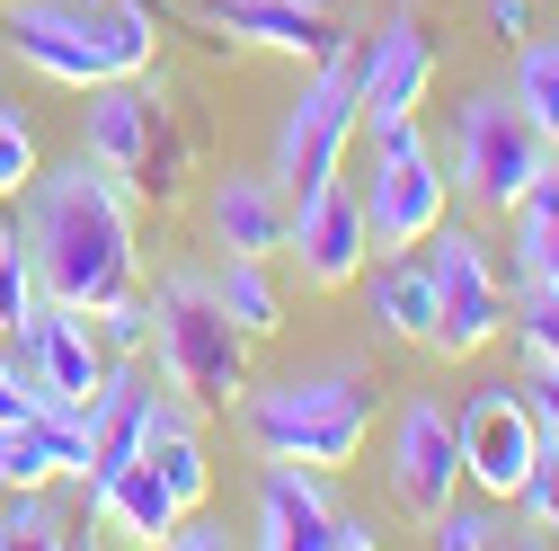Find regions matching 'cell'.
I'll use <instances>...</instances> for the list:
<instances>
[{
    "label": "cell",
    "mask_w": 559,
    "mask_h": 551,
    "mask_svg": "<svg viewBox=\"0 0 559 551\" xmlns=\"http://www.w3.org/2000/svg\"><path fill=\"white\" fill-rule=\"evenodd\" d=\"M542 161H550V143L533 133V116L507 98V81L462 98V116H453V196L471 204V214L498 223L507 204L542 178Z\"/></svg>",
    "instance_id": "obj_7"
},
{
    "label": "cell",
    "mask_w": 559,
    "mask_h": 551,
    "mask_svg": "<svg viewBox=\"0 0 559 551\" xmlns=\"http://www.w3.org/2000/svg\"><path fill=\"white\" fill-rule=\"evenodd\" d=\"M329 516H337L329 471H311V462H258V516H249L258 551H320Z\"/></svg>",
    "instance_id": "obj_16"
},
{
    "label": "cell",
    "mask_w": 559,
    "mask_h": 551,
    "mask_svg": "<svg viewBox=\"0 0 559 551\" xmlns=\"http://www.w3.org/2000/svg\"><path fill=\"white\" fill-rule=\"evenodd\" d=\"M507 98L533 116V133L559 152V36H515V72H507Z\"/></svg>",
    "instance_id": "obj_22"
},
{
    "label": "cell",
    "mask_w": 559,
    "mask_h": 551,
    "mask_svg": "<svg viewBox=\"0 0 559 551\" xmlns=\"http://www.w3.org/2000/svg\"><path fill=\"white\" fill-rule=\"evenodd\" d=\"M53 542H81L62 525L53 490H10V507H0V551H53Z\"/></svg>",
    "instance_id": "obj_25"
},
{
    "label": "cell",
    "mask_w": 559,
    "mask_h": 551,
    "mask_svg": "<svg viewBox=\"0 0 559 551\" xmlns=\"http://www.w3.org/2000/svg\"><path fill=\"white\" fill-rule=\"evenodd\" d=\"M143 462L178 490V507H204L214 499V454H204V427H195V400L178 391H152V427H143Z\"/></svg>",
    "instance_id": "obj_19"
},
{
    "label": "cell",
    "mask_w": 559,
    "mask_h": 551,
    "mask_svg": "<svg viewBox=\"0 0 559 551\" xmlns=\"http://www.w3.org/2000/svg\"><path fill=\"white\" fill-rule=\"evenodd\" d=\"M45 169V152H36V125L19 116V107H0V196H27V178Z\"/></svg>",
    "instance_id": "obj_28"
},
{
    "label": "cell",
    "mask_w": 559,
    "mask_h": 551,
    "mask_svg": "<svg viewBox=\"0 0 559 551\" xmlns=\"http://www.w3.org/2000/svg\"><path fill=\"white\" fill-rule=\"evenodd\" d=\"M0 507H10V480H0Z\"/></svg>",
    "instance_id": "obj_35"
},
{
    "label": "cell",
    "mask_w": 559,
    "mask_h": 551,
    "mask_svg": "<svg viewBox=\"0 0 559 551\" xmlns=\"http://www.w3.org/2000/svg\"><path fill=\"white\" fill-rule=\"evenodd\" d=\"M507 329H515V356H524V365L559 356V285H515V312H507Z\"/></svg>",
    "instance_id": "obj_27"
},
{
    "label": "cell",
    "mask_w": 559,
    "mask_h": 551,
    "mask_svg": "<svg viewBox=\"0 0 559 551\" xmlns=\"http://www.w3.org/2000/svg\"><path fill=\"white\" fill-rule=\"evenodd\" d=\"M90 516L107 525V534H124V542H143V551H160L169 542V525H178V490L152 471V462H124L107 490L90 499Z\"/></svg>",
    "instance_id": "obj_21"
},
{
    "label": "cell",
    "mask_w": 559,
    "mask_h": 551,
    "mask_svg": "<svg viewBox=\"0 0 559 551\" xmlns=\"http://www.w3.org/2000/svg\"><path fill=\"white\" fill-rule=\"evenodd\" d=\"M143 365H152L160 391H178L195 409H231L249 391V338L223 312L214 276L169 267L160 285H152V348H143Z\"/></svg>",
    "instance_id": "obj_4"
},
{
    "label": "cell",
    "mask_w": 559,
    "mask_h": 551,
    "mask_svg": "<svg viewBox=\"0 0 559 551\" xmlns=\"http://www.w3.org/2000/svg\"><path fill=\"white\" fill-rule=\"evenodd\" d=\"M498 223H507V249H515V285H559V152L542 161V178Z\"/></svg>",
    "instance_id": "obj_20"
},
{
    "label": "cell",
    "mask_w": 559,
    "mask_h": 551,
    "mask_svg": "<svg viewBox=\"0 0 559 551\" xmlns=\"http://www.w3.org/2000/svg\"><path fill=\"white\" fill-rule=\"evenodd\" d=\"M240 445L258 462H311V471H356L382 419V391L356 365H320V374H285V383H249L231 400Z\"/></svg>",
    "instance_id": "obj_3"
},
{
    "label": "cell",
    "mask_w": 559,
    "mask_h": 551,
    "mask_svg": "<svg viewBox=\"0 0 559 551\" xmlns=\"http://www.w3.org/2000/svg\"><path fill=\"white\" fill-rule=\"evenodd\" d=\"M373 542H382V534H373V516H346V507H337V516H329V542H320V551H373Z\"/></svg>",
    "instance_id": "obj_33"
},
{
    "label": "cell",
    "mask_w": 559,
    "mask_h": 551,
    "mask_svg": "<svg viewBox=\"0 0 559 551\" xmlns=\"http://www.w3.org/2000/svg\"><path fill=\"white\" fill-rule=\"evenodd\" d=\"M356 294H365V320L382 338H400V348H427L436 338V276H427V249H373L365 276H356Z\"/></svg>",
    "instance_id": "obj_18"
},
{
    "label": "cell",
    "mask_w": 559,
    "mask_h": 551,
    "mask_svg": "<svg viewBox=\"0 0 559 551\" xmlns=\"http://www.w3.org/2000/svg\"><path fill=\"white\" fill-rule=\"evenodd\" d=\"M195 19L231 45H266V54H294V62H337L356 45L329 0H195Z\"/></svg>",
    "instance_id": "obj_15"
},
{
    "label": "cell",
    "mask_w": 559,
    "mask_h": 551,
    "mask_svg": "<svg viewBox=\"0 0 559 551\" xmlns=\"http://www.w3.org/2000/svg\"><path fill=\"white\" fill-rule=\"evenodd\" d=\"M488 27H498L507 45H515V36H533V0H488Z\"/></svg>",
    "instance_id": "obj_34"
},
{
    "label": "cell",
    "mask_w": 559,
    "mask_h": 551,
    "mask_svg": "<svg viewBox=\"0 0 559 551\" xmlns=\"http://www.w3.org/2000/svg\"><path fill=\"white\" fill-rule=\"evenodd\" d=\"M285 258H294V276H302L311 294H346V285H356V276H365V258H373L365 187L329 178V187L294 196V214H285Z\"/></svg>",
    "instance_id": "obj_13"
},
{
    "label": "cell",
    "mask_w": 559,
    "mask_h": 551,
    "mask_svg": "<svg viewBox=\"0 0 559 551\" xmlns=\"http://www.w3.org/2000/svg\"><path fill=\"white\" fill-rule=\"evenodd\" d=\"M515 516L533 525V542H559V445H550V436H542V462H533V480H524Z\"/></svg>",
    "instance_id": "obj_29"
},
{
    "label": "cell",
    "mask_w": 559,
    "mask_h": 551,
    "mask_svg": "<svg viewBox=\"0 0 559 551\" xmlns=\"http://www.w3.org/2000/svg\"><path fill=\"white\" fill-rule=\"evenodd\" d=\"M81 98H90V107H81V152H90L133 204L178 196L187 152H178V125H169V98L152 90V72H143V81H98V90H81Z\"/></svg>",
    "instance_id": "obj_5"
},
{
    "label": "cell",
    "mask_w": 559,
    "mask_h": 551,
    "mask_svg": "<svg viewBox=\"0 0 559 551\" xmlns=\"http://www.w3.org/2000/svg\"><path fill=\"white\" fill-rule=\"evenodd\" d=\"M427 276H436V338H427V356H444V365H471V356H488L507 338V312H515V276H507V258L488 249L471 223H436L427 232Z\"/></svg>",
    "instance_id": "obj_6"
},
{
    "label": "cell",
    "mask_w": 559,
    "mask_h": 551,
    "mask_svg": "<svg viewBox=\"0 0 559 551\" xmlns=\"http://www.w3.org/2000/svg\"><path fill=\"white\" fill-rule=\"evenodd\" d=\"M10 348H19V365L36 374L45 400L81 409V419L98 409V391H107V348H98L90 312H72V303H36V312L10 329Z\"/></svg>",
    "instance_id": "obj_14"
},
{
    "label": "cell",
    "mask_w": 559,
    "mask_h": 551,
    "mask_svg": "<svg viewBox=\"0 0 559 551\" xmlns=\"http://www.w3.org/2000/svg\"><path fill=\"white\" fill-rule=\"evenodd\" d=\"M453 214V178L444 161L427 152L417 116L382 125L373 133V178H365V223H373V249H427V232Z\"/></svg>",
    "instance_id": "obj_9"
},
{
    "label": "cell",
    "mask_w": 559,
    "mask_h": 551,
    "mask_svg": "<svg viewBox=\"0 0 559 551\" xmlns=\"http://www.w3.org/2000/svg\"><path fill=\"white\" fill-rule=\"evenodd\" d=\"M36 374L19 365V348H10V329H0V427H19V419H36Z\"/></svg>",
    "instance_id": "obj_30"
},
{
    "label": "cell",
    "mask_w": 559,
    "mask_h": 551,
    "mask_svg": "<svg viewBox=\"0 0 559 551\" xmlns=\"http://www.w3.org/2000/svg\"><path fill=\"white\" fill-rule=\"evenodd\" d=\"M356 133H365V116H356V81H346V54L337 62H311V81L294 90V107L275 116V187L285 196H311V187H329V178H346V152H356Z\"/></svg>",
    "instance_id": "obj_8"
},
{
    "label": "cell",
    "mask_w": 559,
    "mask_h": 551,
    "mask_svg": "<svg viewBox=\"0 0 559 551\" xmlns=\"http://www.w3.org/2000/svg\"><path fill=\"white\" fill-rule=\"evenodd\" d=\"M515 383H524V400H533V427H542V436L559 445V356H542V365H524Z\"/></svg>",
    "instance_id": "obj_32"
},
{
    "label": "cell",
    "mask_w": 559,
    "mask_h": 551,
    "mask_svg": "<svg viewBox=\"0 0 559 551\" xmlns=\"http://www.w3.org/2000/svg\"><path fill=\"white\" fill-rule=\"evenodd\" d=\"M285 214H294V196L275 187V169H231L204 187V232L231 258H285Z\"/></svg>",
    "instance_id": "obj_17"
},
{
    "label": "cell",
    "mask_w": 559,
    "mask_h": 551,
    "mask_svg": "<svg viewBox=\"0 0 559 551\" xmlns=\"http://www.w3.org/2000/svg\"><path fill=\"white\" fill-rule=\"evenodd\" d=\"M90 329H98V348H107V356H143V348H152V294H143V285L107 294V303L90 312Z\"/></svg>",
    "instance_id": "obj_26"
},
{
    "label": "cell",
    "mask_w": 559,
    "mask_h": 551,
    "mask_svg": "<svg viewBox=\"0 0 559 551\" xmlns=\"http://www.w3.org/2000/svg\"><path fill=\"white\" fill-rule=\"evenodd\" d=\"M436 72H444V54H436L427 19L400 0V10H391L373 36L346 45V81H356V116H365V133L417 116V107H427V90H436Z\"/></svg>",
    "instance_id": "obj_12"
},
{
    "label": "cell",
    "mask_w": 559,
    "mask_h": 551,
    "mask_svg": "<svg viewBox=\"0 0 559 551\" xmlns=\"http://www.w3.org/2000/svg\"><path fill=\"white\" fill-rule=\"evenodd\" d=\"M19 249L36 267L45 303L98 312L107 294L143 285V258H133V196L81 152V161H45L19 196Z\"/></svg>",
    "instance_id": "obj_1"
},
{
    "label": "cell",
    "mask_w": 559,
    "mask_h": 551,
    "mask_svg": "<svg viewBox=\"0 0 559 551\" xmlns=\"http://www.w3.org/2000/svg\"><path fill=\"white\" fill-rule=\"evenodd\" d=\"M36 303H45L36 267H27V249H10V258H0V329H19V320H27Z\"/></svg>",
    "instance_id": "obj_31"
},
{
    "label": "cell",
    "mask_w": 559,
    "mask_h": 551,
    "mask_svg": "<svg viewBox=\"0 0 559 551\" xmlns=\"http://www.w3.org/2000/svg\"><path fill=\"white\" fill-rule=\"evenodd\" d=\"M382 480H391V507H400L408 525H436V516L462 499V419H453V400L408 391V400L391 409Z\"/></svg>",
    "instance_id": "obj_10"
},
{
    "label": "cell",
    "mask_w": 559,
    "mask_h": 551,
    "mask_svg": "<svg viewBox=\"0 0 559 551\" xmlns=\"http://www.w3.org/2000/svg\"><path fill=\"white\" fill-rule=\"evenodd\" d=\"M427 542H436V551H498V542H533V534H515V507H498V499L462 490V499L427 525Z\"/></svg>",
    "instance_id": "obj_24"
},
{
    "label": "cell",
    "mask_w": 559,
    "mask_h": 551,
    "mask_svg": "<svg viewBox=\"0 0 559 551\" xmlns=\"http://www.w3.org/2000/svg\"><path fill=\"white\" fill-rule=\"evenodd\" d=\"M0 36L53 90H98V81H143L160 62L152 0H0Z\"/></svg>",
    "instance_id": "obj_2"
},
{
    "label": "cell",
    "mask_w": 559,
    "mask_h": 551,
    "mask_svg": "<svg viewBox=\"0 0 559 551\" xmlns=\"http://www.w3.org/2000/svg\"><path fill=\"white\" fill-rule=\"evenodd\" d=\"M453 419H462V490L515 507L524 480H533V462H542V427H533L524 383H471L453 400Z\"/></svg>",
    "instance_id": "obj_11"
},
{
    "label": "cell",
    "mask_w": 559,
    "mask_h": 551,
    "mask_svg": "<svg viewBox=\"0 0 559 551\" xmlns=\"http://www.w3.org/2000/svg\"><path fill=\"white\" fill-rule=\"evenodd\" d=\"M214 294H223V312L240 320V338H249V348L285 329V294H275L266 258H231V249H223V267H214Z\"/></svg>",
    "instance_id": "obj_23"
}]
</instances>
